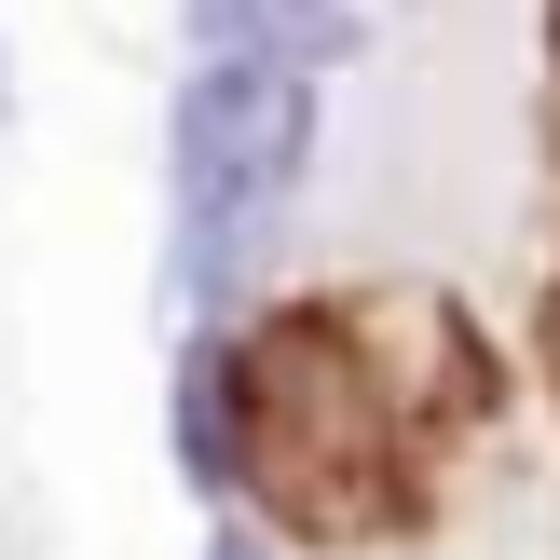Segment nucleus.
<instances>
[{
    "label": "nucleus",
    "instance_id": "6",
    "mask_svg": "<svg viewBox=\"0 0 560 560\" xmlns=\"http://www.w3.org/2000/svg\"><path fill=\"white\" fill-rule=\"evenodd\" d=\"M547 14H560V0H547Z\"/></svg>",
    "mask_w": 560,
    "mask_h": 560
},
{
    "label": "nucleus",
    "instance_id": "5",
    "mask_svg": "<svg viewBox=\"0 0 560 560\" xmlns=\"http://www.w3.org/2000/svg\"><path fill=\"white\" fill-rule=\"evenodd\" d=\"M547 355H560V288H547Z\"/></svg>",
    "mask_w": 560,
    "mask_h": 560
},
{
    "label": "nucleus",
    "instance_id": "2",
    "mask_svg": "<svg viewBox=\"0 0 560 560\" xmlns=\"http://www.w3.org/2000/svg\"><path fill=\"white\" fill-rule=\"evenodd\" d=\"M301 151H315V82L301 69H191L178 96V288H233L246 246L273 233V206L301 191Z\"/></svg>",
    "mask_w": 560,
    "mask_h": 560
},
{
    "label": "nucleus",
    "instance_id": "4",
    "mask_svg": "<svg viewBox=\"0 0 560 560\" xmlns=\"http://www.w3.org/2000/svg\"><path fill=\"white\" fill-rule=\"evenodd\" d=\"M206 560H273V547H260V534H219V547H206Z\"/></svg>",
    "mask_w": 560,
    "mask_h": 560
},
{
    "label": "nucleus",
    "instance_id": "3",
    "mask_svg": "<svg viewBox=\"0 0 560 560\" xmlns=\"http://www.w3.org/2000/svg\"><path fill=\"white\" fill-rule=\"evenodd\" d=\"M191 42H219V69H328L355 55L342 0H191Z\"/></svg>",
    "mask_w": 560,
    "mask_h": 560
},
{
    "label": "nucleus",
    "instance_id": "1",
    "mask_svg": "<svg viewBox=\"0 0 560 560\" xmlns=\"http://www.w3.org/2000/svg\"><path fill=\"white\" fill-rule=\"evenodd\" d=\"M506 410V355L424 273L288 288L191 355V465L273 520L301 560L424 547L465 492V452Z\"/></svg>",
    "mask_w": 560,
    "mask_h": 560
}]
</instances>
